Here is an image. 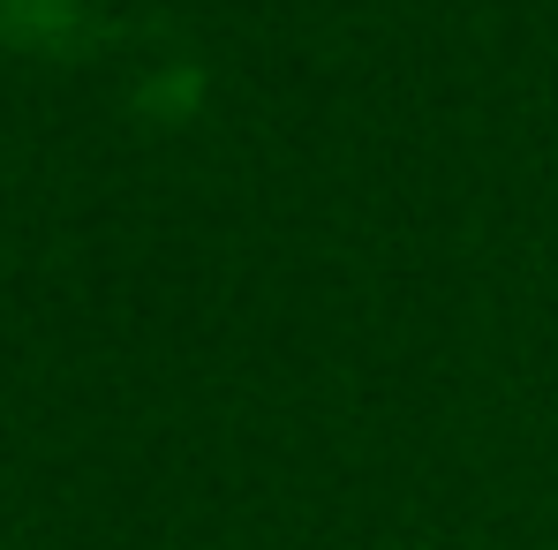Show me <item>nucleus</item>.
Masks as SVG:
<instances>
[]
</instances>
